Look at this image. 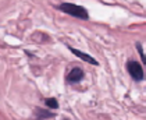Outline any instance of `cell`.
<instances>
[{
  "mask_svg": "<svg viewBox=\"0 0 146 120\" xmlns=\"http://www.w3.org/2000/svg\"><path fill=\"white\" fill-rule=\"evenodd\" d=\"M67 48L70 49V52H72L74 55L78 57V59H81V60H84V62H86V63H89V64H92V66H99V62H98V60H95L90 55L84 53V52H81V50L75 49V48H72V46H67Z\"/></svg>",
  "mask_w": 146,
  "mask_h": 120,
  "instance_id": "cell-3",
  "label": "cell"
},
{
  "mask_svg": "<svg viewBox=\"0 0 146 120\" xmlns=\"http://www.w3.org/2000/svg\"><path fill=\"white\" fill-rule=\"evenodd\" d=\"M64 120H68V119H64Z\"/></svg>",
  "mask_w": 146,
  "mask_h": 120,
  "instance_id": "cell-8",
  "label": "cell"
},
{
  "mask_svg": "<svg viewBox=\"0 0 146 120\" xmlns=\"http://www.w3.org/2000/svg\"><path fill=\"white\" fill-rule=\"evenodd\" d=\"M127 70H128V74L131 76V78L136 81V82H141L143 81L145 78V70L142 64L139 62H135V60H128L127 63Z\"/></svg>",
  "mask_w": 146,
  "mask_h": 120,
  "instance_id": "cell-2",
  "label": "cell"
},
{
  "mask_svg": "<svg viewBox=\"0 0 146 120\" xmlns=\"http://www.w3.org/2000/svg\"><path fill=\"white\" fill-rule=\"evenodd\" d=\"M56 115L52 113L49 109H38L36 110V120H47L53 119Z\"/></svg>",
  "mask_w": 146,
  "mask_h": 120,
  "instance_id": "cell-5",
  "label": "cell"
},
{
  "mask_svg": "<svg viewBox=\"0 0 146 120\" xmlns=\"http://www.w3.org/2000/svg\"><path fill=\"white\" fill-rule=\"evenodd\" d=\"M43 102L47 109H58V101L56 98H46Z\"/></svg>",
  "mask_w": 146,
  "mask_h": 120,
  "instance_id": "cell-6",
  "label": "cell"
},
{
  "mask_svg": "<svg viewBox=\"0 0 146 120\" xmlns=\"http://www.w3.org/2000/svg\"><path fill=\"white\" fill-rule=\"evenodd\" d=\"M136 50H138V53L141 55V59H142V63L143 64H146V56H145V52H143V48H142V45L139 44H136Z\"/></svg>",
  "mask_w": 146,
  "mask_h": 120,
  "instance_id": "cell-7",
  "label": "cell"
},
{
  "mask_svg": "<svg viewBox=\"0 0 146 120\" xmlns=\"http://www.w3.org/2000/svg\"><path fill=\"white\" fill-rule=\"evenodd\" d=\"M82 78H84V70L79 68V67H74V68L68 73L67 81L70 84H77V82H79Z\"/></svg>",
  "mask_w": 146,
  "mask_h": 120,
  "instance_id": "cell-4",
  "label": "cell"
},
{
  "mask_svg": "<svg viewBox=\"0 0 146 120\" xmlns=\"http://www.w3.org/2000/svg\"><path fill=\"white\" fill-rule=\"evenodd\" d=\"M57 9L68 14V15H71V17H75L79 20H89V11L84 6H78V4H74V3H61V4L57 6Z\"/></svg>",
  "mask_w": 146,
  "mask_h": 120,
  "instance_id": "cell-1",
  "label": "cell"
}]
</instances>
